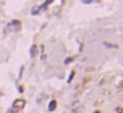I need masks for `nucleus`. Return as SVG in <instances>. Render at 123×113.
Here are the masks:
<instances>
[{
  "label": "nucleus",
  "mask_w": 123,
  "mask_h": 113,
  "mask_svg": "<svg viewBox=\"0 0 123 113\" xmlns=\"http://www.w3.org/2000/svg\"><path fill=\"white\" fill-rule=\"evenodd\" d=\"M34 52H36V47L33 45V47H32V51H31V56H33V55H34Z\"/></svg>",
  "instance_id": "obj_3"
},
{
  "label": "nucleus",
  "mask_w": 123,
  "mask_h": 113,
  "mask_svg": "<svg viewBox=\"0 0 123 113\" xmlns=\"http://www.w3.org/2000/svg\"><path fill=\"white\" fill-rule=\"evenodd\" d=\"M24 105H25V101H24V100H16V101L13 102V108L15 109H20V108H23Z\"/></svg>",
  "instance_id": "obj_1"
},
{
  "label": "nucleus",
  "mask_w": 123,
  "mask_h": 113,
  "mask_svg": "<svg viewBox=\"0 0 123 113\" xmlns=\"http://www.w3.org/2000/svg\"><path fill=\"white\" fill-rule=\"evenodd\" d=\"M56 108H57V101H56V100H52V101L49 102V107H48L49 112H53Z\"/></svg>",
  "instance_id": "obj_2"
},
{
  "label": "nucleus",
  "mask_w": 123,
  "mask_h": 113,
  "mask_svg": "<svg viewBox=\"0 0 123 113\" xmlns=\"http://www.w3.org/2000/svg\"><path fill=\"white\" fill-rule=\"evenodd\" d=\"M73 76H74V72H72V73H70V77H69V83L72 81V78H73Z\"/></svg>",
  "instance_id": "obj_4"
}]
</instances>
